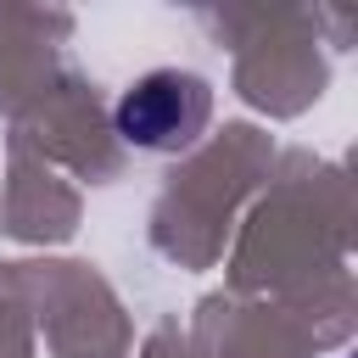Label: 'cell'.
<instances>
[{"instance_id": "obj_1", "label": "cell", "mask_w": 358, "mask_h": 358, "mask_svg": "<svg viewBox=\"0 0 358 358\" xmlns=\"http://www.w3.org/2000/svg\"><path fill=\"white\" fill-rule=\"evenodd\" d=\"M207 117H213V90H207V78H196L185 67H157V73L134 78L112 112L117 140L140 145V151H185V145H196Z\"/></svg>"}]
</instances>
